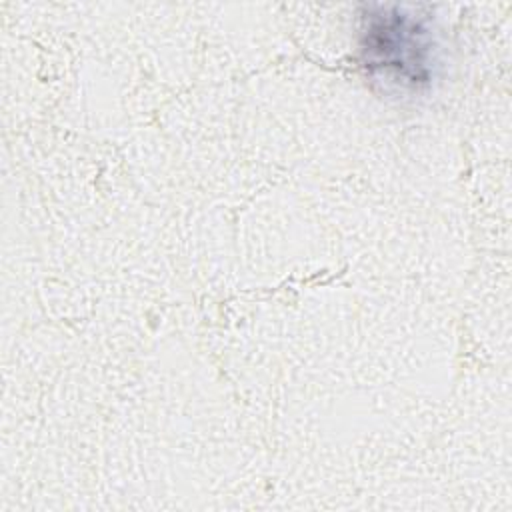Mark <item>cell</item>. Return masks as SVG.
Masks as SVG:
<instances>
[{"label": "cell", "mask_w": 512, "mask_h": 512, "mask_svg": "<svg viewBox=\"0 0 512 512\" xmlns=\"http://www.w3.org/2000/svg\"><path fill=\"white\" fill-rule=\"evenodd\" d=\"M358 48L366 72L388 86L420 90L434 78V30L424 16L410 8L396 4L366 6Z\"/></svg>", "instance_id": "cell-1"}]
</instances>
